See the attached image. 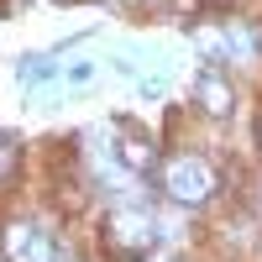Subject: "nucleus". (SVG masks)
Here are the masks:
<instances>
[{"instance_id":"obj_1","label":"nucleus","mask_w":262,"mask_h":262,"mask_svg":"<svg viewBox=\"0 0 262 262\" xmlns=\"http://www.w3.org/2000/svg\"><path fill=\"white\" fill-rule=\"evenodd\" d=\"M163 189H168V200H179V205H205L215 194V173H210V163L194 158V152H173L163 163Z\"/></svg>"},{"instance_id":"obj_2","label":"nucleus","mask_w":262,"mask_h":262,"mask_svg":"<svg viewBox=\"0 0 262 262\" xmlns=\"http://www.w3.org/2000/svg\"><path fill=\"white\" fill-rule=\"evenodd\" d=\"M105 231H111V257L116 262H142L158 247V221L147 210H116Z\"/></svg>"},{"instance_id":"obj_3","label":"nucleus","mask_w":262,"mask_h":262,"mask_svg":"<svg viewBox=\"0 0 262 262\" xmlns=\"http://www.w3.org/2000/svg\"><path fill=\"white\" fill-rule=\"evenodd\" d=\"M0 247H6L11 262H58V257H53V242H48L42 231H32V226H6Z\"/></svg>"},{"instance_id":"obj_4","label":"nucleus","mask_w":262,"mask_h":262,"mask_svg":"<svg viewBox=\"0 0 262 262\" xmlns=\"http://www.w3.org/2000/svg\"><path fill=\"white\" fill-rule=\"evenodd\" d=\"M194 100H200V111L205 116H231V105H236V95H231V84H226V74L221 69H205L200 79H194Z\"/></svg>"},{"instance_id":"obj_5","label":"nucleus","mask_w":262,"mask_h":262,"mask_svg":"<svg viewBox=\"0 0 262 262\" xmlns=\"http://www.w3.org/2000/svg\"><path fill=\"white\" fill-rule=\"evenodd\" d=\"M63 69H53V58L48 53H27L16 63V79H21V90H42V84H53Z\"/></svg>"},{"instance_id":"obj_6","label":"nucleus","mask_w":262,"mask_h":262,"mask_svg":"<svg viewBox=\"0 0 262 262\" xmlns=\"http://www.w3.org/2000/svg\"><path fill=\"white\" fill-rule=\"evenodd\" d=\"M116 163L131 168V173H147L152 163H158V147H152L147 137H126V142H116Z\"/></svg>"},{"instance_id":"obj_7","label":"nucleus","mask_w":262,"mask_h":262,"mask_svg":"<svg viewBox=\"0 0 262 262\" xmlns=\"http://www.w3.org/2000/svg\"><path fill=\"white\" fill-rule=\"evenodd\" d=\"M58 79H63V84H74V90H79V84H90V79H95V63H84V58H79V63H69V69H63Z\"/></svg>"},{"instance_id":"obj_8","label":"nucleus","mask_w":262,"mask_h":262,"mask_svg":"<svg viewBox=\"0 0 262 262\" xmlns=\"http://www.w3.org/2000/svg\"><path fill=\"white\" fill-rule=\"evenodd\" d=\"M11 168H16V142H11V137H0V179H6Z\"/></svg>"},{"instance_id":"obj_9","label":"nucleus","mask_w":262,"mask_h":262,"mask_svg":"<svg viewBox=\"0 0 262 262\" xmlns=\"http://www.w3.org/2000/svg\"><path fill=\"white\" fill-rule=\"evenodd\" d=\"M205 6H215V11H231V6H236V0H205Z\"/></svg>"}]
</instances>
